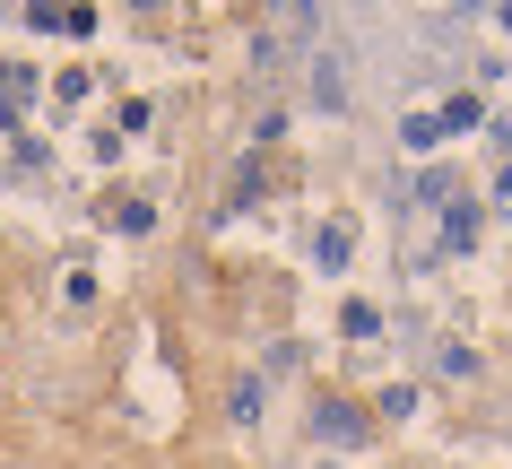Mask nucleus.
I'll list each match as a JSON object with an SVG mask.
<instances>
[{"label":"nucleus","mask_w":512,"mask_h":469,"mask_svg":"<svg viewBox=\"0 0 512 469\" xmlns=\"http://www.w3.org/2000/svg\"><path fill=\"white\" fill-rule=\"evenodd\" d=\"M61 304L87 313V304H96V270H61Z\"/></svg>","instance_id":"f257e3e1"}]
</instances>
